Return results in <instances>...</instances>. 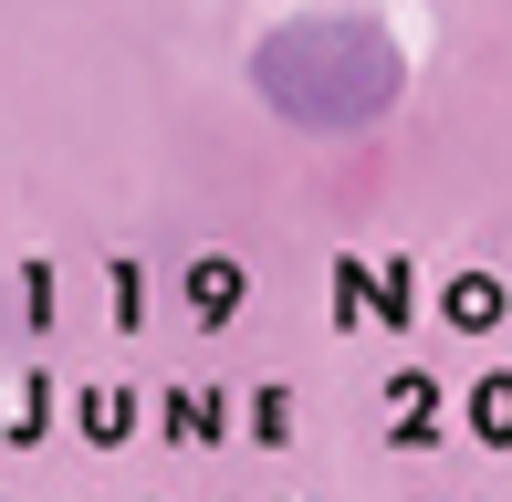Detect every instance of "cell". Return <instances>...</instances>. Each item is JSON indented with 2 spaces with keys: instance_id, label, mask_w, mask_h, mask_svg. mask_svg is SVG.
<instances>
[{
  "instance_id": "3957f363",
  "label": "cell",
  "mask_w": 512,
  "mask_h": 502,
  "mask_svg": "<svg viewBox=\"0 0 512 502\" xmlns=\"http://www.w3.org/2000/svg\"><path fill=\"white\" fill-rule=\"evenodd\" d=\"M471 429H481L492 450L512 440V377H481V387H471Z\"/></svg>"
},
{
  "instance_id": "6da1fadb",
  "label": "cell",
  "mask_w": 512,
  "mask_h": 502,
  "mask_svg": "<svg viewBox=\"0 0 512 502\" xmlns=\"http://www.w3.org/2000/svg\"><path fill=\"white\" fill-rule=\"evenodd\" d=\"M251 95L304 136H356L408 95V42L377 11H293L251 42Z\"/></svg>"
},
{
  "instance_id": "277c9868",
  "label": "cell",
  "mask_w": 512,
  "mask_h": 502,
  "mask_svg": "<svg viewBox=\"0 0 512 502\" xmlns=\"http://www.w3.org/2000/svg\"><path fill=\"white\" fill-rule=\"evenodd\" d=\"M492 314H502V293L481 283V272H471V283H450V325H492Z\"/></svg>"
},
{
  "instance_id": "7a4b0ae2",
  "label": "cell",
  "mask_w": 512,
  "mask_h": 502,
  "mask_svg": "<svg viewBox=\"0 0 512 502\" xmlns=\"http://www.w3.org/2000/svg\"><path fill=\"white\" fill-rule=\"evenodd\" d=\"M189 314H199V325L241 314V262H230V251H209V262H189Z\"/></svg>"
}]
</instances>
